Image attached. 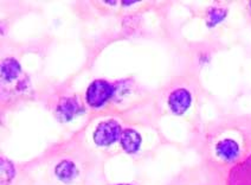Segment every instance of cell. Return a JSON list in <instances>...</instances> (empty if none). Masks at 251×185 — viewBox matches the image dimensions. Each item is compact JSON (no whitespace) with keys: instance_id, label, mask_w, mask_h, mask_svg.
Listing matches in <instances>:
<instances>
[{"instance_id":"6da1fadb","label":"cell","mask_w":251,"mask_h":185,"mask_svg":"<svg viewBox=\"0 0 251 185\" xmlns=\"http://www.w3.org/2000/svg\"><path fill=\"white\" fill-rule=\"evenodd\" d=\"M121 133V126L115 120L103 121L94 133V141L99 146H109L118 140Z\"/></svg>"},{"instance_id":"7a4b0ae2","label":"cell","mask_w":251,"mask_h":185,"mask_svg":"<svg viewBox=\"0 0 251 185\" xmlns=\"http://www.w3.org/2000/svg\"><path fill=\"white\" fill-rule=\"evenodd\" d=\"M114 93V87L102 79H96L87 90V101L91 107H100L110 99Z\"/></svg>"},{"instance_id":"3957f363","label":"cell","mask_w":251,"mask_h":185,"mask_svg":"<svg viewBox=\"0 0 251 185\" xmlns=\"http://www.w3.org/2000/svg\"><path fill=\"white\" fill-rule=\"evenodd\" d=\"M227 185H251V155L230 170Z\"/></svg>"},{"instance_id":"277c9868","label":"cell","mask_w":251,"mask_h":185,"mask_svg":"<svg viewBox=\"0 0 251 185\" xmlns=\"http://www.w3.org/2000/svg\"><path fill=\"white\" fill-rule=\"evenodd\" d=\"M168 105L176 114H182L188 109L191 105V95L186 89L175 90L168 98Z\"/></svg>"},{"instance_id":"5b68a950","label":"cell","mask_w":251,"mask_h":185,"mask_svg":"<svg viewBox=\"0 0 251 185\" xmlns=\"http://www.w3.org/2000/svg\"><path fill=\"white\" fill-rule=\"evenodd\" d=\"M78 110V104L75 99H64L57 107V118L61 121H70Z\"/></svg>"},{"instance_id":"8992f818","label":"cell","mask_w":251,"mask_h":185,"mask_svg":"<svg viewBox=\"0 0 251 185\" xmlns=\"http://www.w3.org/2000/svg\"><path fill=\"white\" fill-rule=\"evenodd\" d=\"M141 144V136L136 131L125 130L121 133V145L122 149L128 153H134L139 150Z\"/></svg>"},{"instance_id":"52a82bcc","label":"cell","mask_w":251,"mask_h":185,"mask_svg":"<svg viewBox=\"0 0 251 185\" xmlns=\"http://www.w3.org/2000/svg\"><path fill=\"white\" fill-rule=\"evenodd\" d=\"M238 145L236 144V141L231 140V139H225L218 142L217 145V153L221 158H223L224 160H233L236 157L238 156Z\"/></svg>"},{"instance_id":"ba28073f","label":"cell","mask_w":251,"mask_h":185,"mask_svg":"<svg viewBox=\"0 0 251 185\" xmlns=\"http://www.w3.org/2000/svg\"><path fill=\"white\" fill-rule=\"evenodd\" d=\"M21 67L18 62L13 58H7L1 64L2 81H13L21 75Z\"/></svg>"},{"instance_id":"9c48e42d","label":"cell","mask_w":251,"mask_h":185,"mask_svg":"<svg viewBox=\"0 0 251 185\" xmlns=\"http://www.w3.org/2000/svg\"><path fill=\"white\" fill-rule=\"evenodd\" d=\"M56 175L63 182H70L77 176L75 164L70 160H63L56 166Z\"/></svg>"},{"instance_id":"30bf717a","label":"cell","mask_w":251,"mask_h":185,"mask_svg":"<svg viewBox=\"0 0 251 185\" xmlns=\"http://www.w3.org/2000/svg\"><path fill=\"white\" fill-rule=\"evenodd\" d=\"M120 185H128V184H120Z\"/></svg>"}]
</instances>
